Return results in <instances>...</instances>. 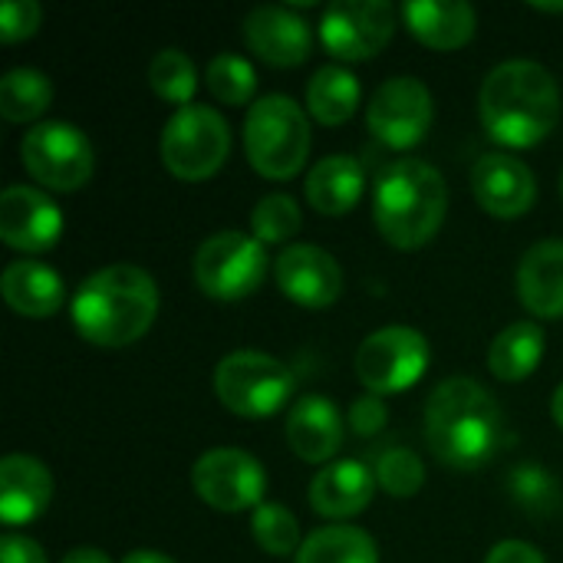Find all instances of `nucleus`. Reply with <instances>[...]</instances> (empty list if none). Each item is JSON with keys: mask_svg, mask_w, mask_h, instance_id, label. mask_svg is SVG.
I'll list each match as a JSON object with an SVG mask.
<instances>
[{"mask_svg": "<svg viewBox=\"0 0 563 563\" xmlns=\"http://www.w3.org/2000/svg\"><path fill=\"white\" fill-rule=\"evenodd\" d=\"M501 439L505 412L482 383L452 376L432 389L426 402V442L442 465L475 472L495 459Z\"/></svg>", "mask_w": 563, "mask_h": 563, "instance_id": "obj_1", "label": "nucleus"}, {"mask_svg": "<svg viewBox=\"0 0 563 563\" xmlns=\"http://www.w3.org/2000/svg\"><path fill=\"white\" fill-rule=\"evenodd\" d=\"M69 317L86 343L119 350L152 330L158 317V287L152 274L135 264H109L79 284Z\"/></svg>", "mask_w": 563, "mask_h": 563, "instance_id": "obj_2", "label": "nucleus"}, {"mask_svg": "<svg viewBox=\"0 0 563 563\" xmlns=\"http://www.w3.org/2000/svg\"><path fill=\"white\" fill-rule=\"evenodd\" d=\"M485 132L508 148L544 142L561 119V92L554 76L534 59L498 63L478 96Z\"/></svg>", "mask_w": 563, "mask_h": 563, "instance_id": "obj_3", "label": "nucleus"}, {"mask_svg": "<svg viewBox=\"0 0 563 563\" xmlns=\"http://www.w3.org/2000/svg\"><path fill=\"white\" fill-rule=\"evenodd\" d=\"M445 211V178L422 158H399L376 178L373 218L379 234L399 251L426 247L439 234Z\"/></svg>", "mask_w": 563, "mask_h": 563, "instance_id": "obj_4", "label": "nucleus"}, {"mask_svg": "<svg viewBox=\"0 0 563 563\" xmlns=\"http://www.w3.org/2000/svg\"><path fill=\"white\" fill-rule=\"evenodd\" d=\"M244 152L257 175L271 181L294 178L310 155L307 112L290 96H261L244 119Z\"/></svg>", "mask_w": 563, "mask_h": 563, "instance_id": "obj_5", "label": "nucleus"}, {"mask_svg": "<svg viewBox=\"0 0 563 563\" xmlns=\"http://www.w3.org/2000/svg\"><path fill=\"white\" fill-rule=\"evenodd\" d=\"M162 162L181 181L211 178L231 152V125L211 106H181L162 129Z\"/></svg>", "mask_w": 563, "mask_h": 563, "instance_id": "obj_6", "label": "nucleus"}, {"mask_svg": "<svg viewBox=\"0 0 563 563\" xmlns=\"http://www.w3.org/2000/svg\"><path fill=\"white\" fill-rule=\"evenodd\" d=\"M214 393L228 412L244 419H267L287 406L294 393V373L271 353L238 350L218 363Z\"/></svg>", "mask_w": 563, "mask_h": 563, "instance_id": "obj_7", "label": "nucleus"}, {"mask_svg": "<svg viewBox=\"0 0 563 563\" xmlns=\"http://www.w3.org/2000/svg\"><path fill=\"white\" fill-rule=\"evenodd\" d=\"M20 162L36 185L49 191H79L92 178V145L69 122H36L20 139Z\"/></svg>", "mask_w": 563, "mask_h": 563, "instance_id": "obj_8", "label": "nucleus"}, {"mask_svg": "<svg viewBox=\"0 0 563 563\" xmlns=\"http://www.w3.org/2000/svg\"><path fill=\"white\" fill-rule=\"evenodd\" d=\"M267 247L244 231H218L195 254V284L214 300L251 297L267 274Z\"/></svg>", "mask_w": 563, "mask_h": 563, "instance_id": "obj_9", "label": "nucleus"}, {"mask_svg": "<svg viewBox=\"0 0 563 563\" xmlns=\"http://www.w3.org/2000/svg\"><path fill=\"white\" fill-rule=\"evenodd\" d=\"M429 369V340L412 327H383L356 353V379L373 396L412 389Z\"/></svg>", "mask_w": 563, "mask_h": 563, "instance_id": "obj_10", "label": "nucleus"}, {"mask_svg": "<svg viewBox=\"0 0 563 563\" xmlns=\"http://www.w3.org/2000/svg\"><path fill=\"white\" fill-rule=\"evenodd\" d=\"M191 485L208 508L238 515V511H254L264 505L267 472L251 452L224 445V449L205 452L195 462Z\"/></svg>", "mask_w": 563, "mask_h": 563, "instance_id": "obj_11", "label": "nucleus"}, {"mask_svg": "<svg viewBox=\"0 0 563 563\" xmlns=\"http://www.w3.org/2000/svg\"><path fill=\"white\" fill-rule=\"evenodd\" d=\"M396 33V10L386 0H336L320 16V43L343 63L373 59Z\"/></svg>", "mask_w": 563, "mask_h": 563, "instance_id": "obj_12", "label": "nucleus"}, {"mask_svg": "<svg viewBox=\"0 0 563 563\" xmlns=\"http://www.w3.org/2000/svg\"><path fill=\"white\" fill-rule=\"evenodd\" d=\"M432 92L416 76L386 79L366 106L369 132L389 148H412L432 129Z\"/></svg>", "mask_w": 563, "mask_h": 563, "instance_id": "obj_13", "label": "nucleus"}, {"mask_svg": "<svg viewBox=\"0 0 563 563\" xmlns=\"http://www.w3.org/2000/svg\"><path fill=\"white\" fill-rule=\"evenodd\" d=\"M63 211L33 185H7L0 195V238L23 254H43L59 244Z\"/></svg>", "mask_w": 563, "mask_h": 563, "instance_id": "obj_14", "label": "nucleus"}, {"mask_svg": "<svg viewBox=\"0 0 563 563\" xmlns=\"http://www.w3.org/2000/svg\"><path fill=\"white\" fill-rule=\"evenodd\" d=\"M277 287L287 300L323 310L333 307L343 294V271L336 257L317 244H290L274 261Z\"/></svg>", "mask_w": 563, "mask_h": 563, "instance_id": "obj_15", "label": "nucleus"}, {"mask_svg": "<svg viewBox=\"0 0 563 563\" xmlns=\"http://www.w3.org/2000/svg\"><path fill=\"white\" fill-rule=\"evenodd\" d=\"M244 40L257 59H264L267 66L287 69V66H300L310 56L313 30L297 13V7L264 3V7H254L247 13Z\"/></svg>", "mask_w": 563, "mask_h": 563, "instance_id": "obj_16", "label": "nucleus"}, {"mask_svg": "<svg viewBox=\"0 0 563 563\" xmlns=\"http://www.w3.org/2000/svg\"><path fill=\"white\" fill-rule=\"evenodd\" d=\"M472 191L492 218H521L538 201V178L521 158L488 152L472 168Z\"/></svg>", "mask_w": 563, "mask_h": 563, "instance_id": "obj_17", "label": "nucleus"}, {"mask_svg": "<svg viewBox=\"0 0 563 563\" xmlns=\"http://www.w3.org/2000/svg\"><path fill=\"white\" fill-rule=\"evenodd\" d=\"M373 492H376V472H369L360 459H336L313 475L307 498L317 515L330 521H346L369 508Z\"/></svg>", "mask_w": 563, "mask_h": 563, "instance_id": "obj_18", "label": "nucleus"}, {"mask_svg": "<svg viewBox=\"0 0 563 563\" xmlns=\"http://www.w3.org/2000/svg\"><path fill=\"white\" fill-rule=\"evenodd\" d=\"M287 442L310 465L336 462L343 445V416L327 396H300L287 416Z\"/></svg>", "mask_w": 563, "mask_h": 563, "instance_id": "obj_19", "label": "nucleus"}, {"mask_svg": "<svg viewBox=\"0 0 563 563\" xmlns=\"http://www.w3.org/2000/svg\"><path fill=\"white\" fill-rule=\"evenodd\" d=\"M53 501V475L33 455H7L0 462V518L7 528L36 521Z\"/></svg>", "mask_w": 563, "mask_h": 563, "instance_id": "obj_20", "label": "nucleus"}, {"mask_svg": "<svg viewBox=\"0 0 563 563\" xmlns=\"http://www.w3.org/2000/svg\"><path fill=\"white\" fill-rule=\"evenodd\" d=\"M399 13L409 33L429 49H462L478 30V13L465 0H409Z\"/></svg>", "mask_w": 563, "mask_h": 563, "instance_id": "obj_21", "label": "nucleus"}, {"mask_svg": "<svg viewBox=\"0 0 563 563\" xmlns=\"http://www.w3.org/2000/svg\"><path fill=\"white\" fill-rule=\"evenodd\" d=\"M0 290H3V300L10 303V310H16L20 317H30V320L53 317L66 300L63 277L53 267H46L43 261H30V257L10 261L3 267Z\"/></svg>", "mask_w": 563, "mask_h": 563, "instance_id": "obj_22", "label": "nucleus"}, {"mask_svg": "<svg viewBox=\"0 0 563 563\" xmlns=\"http://www.w3.org/2000/svg\"><path fill=\"white\" fill-rule=\"evenodd\" d=\"M518 297L528 313L563 320V241H541L521 257Z\"/></svg>", "mask_w": 563, "mask_h": 563, "instance_id": "obj_23", "label": "nucleus"}, {"mask_svg": "<svg viewBox=\"0 0 563 563\" xmlns=\"http://www.w3.org/2000/svg\"><path fill=\"white\" fill-rule=\"evenodd\" d=\"M303 191L313 211L327 218H340L360 205L366 191V172L353 155H327L310 168Z\"/></svg>", "mask_w": 563, "mask_h": 563, "instance_id": "obj_24", "label": "nucleus"}, {"mask_svg": "<svg viewBox=\"0 0 563 563\" xmlns=\"http://www.w3.org/2000/svg\"><path fill=\"white\" fill-rule=\"evenodd\" d=\"M360 99H363V89H360L356 73L336 63L320 66L307 82V112L320 125H343L346 119H353Z\"/></svg>", "mask_w": 563, "mask_h": 563, "instance_id": "obj_25", "label": "nucleus"}, {"mask_svg": "<svg viewBox=\"0 0 563 563\" xmlns=\"http://www.w3.org/2000/svg\"><path fill=\"white\" fill-rule=\"evenodd\" d=\"M544 360V330L534 320H518L505 327L488 353V366L498 379L505 383H521L528 379Z\"/></svg>", "mask_w": 563, "mask_h": 563, "instance_id": "obj_26", "label": "nucleus"}, {"mask_svg": "<svg viewBox=\"0 0 563 563\" xmlns=\"http://www.w3.org/2000/svg\"><path fill=\"white\" fill-rule=\"evenodd\" d=\"M294 563H379V548L363 528L327 525L303 538Z\"/></svg>", "mask_w": 563, "mask_h": 563, "instance_id": "obj_27", "label": "nucleus"}, {"mask_svg": "<svg viewBox=\"0 0 563 563\" xmlns=\"http://www.w3.org/2000/svg\"><path fill=\"white\" fill-rule=\"evenodd\" d=\"M53 102V82L46 73L16 66L0 79V115L7 122H33Z\"/></svg>", "mask_w": 563, "mask_h": 563, "instance_id": "obj_28", "label": "nucleus"}, {"mask_svg": "<svg viewBox=\"0 0 563 563\" xmlns=\"http://www.w3.org/2000/svg\"><path fill=\"white\" fill-rule=\"evenodd\" d=\"M508 495H511V501L521 511L538 515V518H548V515L561 511L563 505V488L561 482H558V475L548 472L538 462H525V465H515L511 468V475H508Z\"/></svg>", "mask_w": 563, "mask_h": 563, "instance_id": "obj_29", "label": "nucleus"}, {"mask_svg": "<svg viewBox=\"0 0 563 563\" xmlns=\"http://www.w3.org/2000/svg\"><path fill=\"white\" fill-rule=\"evenodd\" d=\"M148 86L155 89V96H162L165 102H175L178 109L191 106V96L198 89V73H195L191 56L175 46L158 49L148 63Z\"/></svg>", "mask_w": 563, "mask_h": 563, "instance_id": "obj_30", "label": "nucleus"}, {"mask_svg": "<svg viewBox=\"0 0 563 563\" xmlns=\"http://www.w3.org/2000/svg\"><path fill=\"white\" fill-rule=\"evenodd\" d=\"M205 82L221 106H247L257 92V69L238 53H218L205 69Z\"/></svg>", "mask_w": 563, "mask_h": 563, "instance_id": "obj_31", "label": "nucleus"}, {"mask_svg": "<svg viewBox=\"0 0 563 563\" xmlns=\"http://www.w3.org/2000/svg\"><path fill=\"white\" fill-rule=\"evenodd\" d=\"M251 534L257 541L261 551H267L271 558H297L300 551V525L297 518L284 508V505H271L264 501L261 508L251 511Z\"/></svg>", "mask_w": 563, "mask_h": 563, "instance_id": "obj_32", "label": "nucleus"}, {"mask_svg": "<svg viewBox=\"0 0 563 563\" xmlns=\"http://www.w3.org/2000/svg\"><path fill=\"white\" fill-rule=\"evenodd\" d=\"M300 224H303V218L290 195H267L254 205V214H251V234L264 247L297 238Z\"/></svg>", "mask_w": 563, "mask_h": 563, "instance_id": "obj_33", "label": "nucleus"}, {"mask_svg": "<svg viewBox=\"0 0 563 563\" xmlns=\"http://www.w3.org/2000/svg\"><path fill=\"white\" fill-rule=\"evenodd\" d=\"M376 482L383 485L386 495L393 498H412L426 485V468L422 459L412 449H386L376 459Z\"/></svg>", "mask_w": 563, "mask_h": 563, "instance_id": "obj_34", "label": "nucleus"}, {"mask_svg": "<svg viewBox=\"0 0 563 563\" xmlns=\"http://www.w3.org/2000/svg\"><path fill=\"white\" fill-rule=\"evenodd\" d=\"M43 10L36 0H7L0 7V40L3 43H20L30 40L40 30Z\"/></svg>", "mask_w": 563, "mask_h": 563, "instance_id": "obj_35", "label": "nucleus"}, {"mask_svg": "<svg viewBox=\"0 0 563 563\" xmlns=\"http://www.w3.org/2000/svg\"><path fill=\"white\" fill-rule=\"evenodd\" d=\"M386 422H389V409H386L383 396L366 393V396H360V399L350 406V426H353V432L363 435V439L379 435V432L386 429Z\"/></svg>", "mask_w": 563, "mask_h": 563, "instance_id": "obj_36", "label": "nucleus"}, {"mask_svg": "<svg viewBox=\"0 0 563 563\" xmlns=\"http://www.w3.org/2000/svg\"><path fill=\"white\" fill-rule=\"evenodd\" d=\"M0 563H49L43 548L26 534H3L0 538Z\"/></svg>", "mask_w": 563, "mask_h": 563, "instance_id": "obj_37", "label": "nucleus"}, {"mask_svg": "<svg viewBox=\"0 0 563 563\" xmlns=\"http://www.w3.org/2000/svg\"><path fill=\"white\" fill-rule=\"evenodd\" d=\"M485 563H548L544 554L528 541H501L488 551Z\"/></svg>", "mask_w": 563, "mask_h": 563, "instance_id": "obj_38", "label": "nucleus"}, {"mask_svg": "<svg viewBox=\"0 0 563 563\" xmlns=\"http://www.w3.org/2000/svg\"><path fill=\"white\" fill-rule=\"evenodd\" d=\"M59 563H112L109 561V554H102L99 548H73L66 558Z\"/></svg>", "mask_w": 563, "mask_h": 563, "instance_id": "obj_39", "label": "nucleus"}, {"mask_svg": "<svg viewBox=\"0 0 563 563\" xmlns=\"http://www.w3.org/2000/svg\"><path fill=\"white\" fill-rule=\"evenodd\" d=\"M122 563H175L168 554H158V551H132L125 554Z\"/></svg>", "mask_w": 563, "mask_h": 563, "instance_id": "obj_40", "label": "nucleus"}, {"mask_svg": "<svg viewBox=\"0 0 563 563\" xmlns=\"http://www.w3.org/2000/svg\"><path fill=\"white\" fill-rule=\"evenodd\" d=\"M551 416H554V422L563 429V386H558V393L551 399Z\"/></svg>", "mask_w": 563, "mask_h": 563, "instance_id": "obj_41", "label": "nucleus"}, {"mask_svg": "<svg viewBox=\"0 0 563 563\" xmlns=\"http://www.w3.org/2000/svg\"><path fill=\"white\" fill-rule=\"evenodd\" d=\"M534 10H544V13H561L563 3H534Z\"/></svg>", "mask_w": 563, "mask_h": 563, "instance_id": "obj_42", "label": "nucleus"}, {"mask_svg": "<svg viewBox=\"0 0 563 563\" xmlns=\"http://www.w3.org/2000/svg\"><path fill=\"white\" fill-rule=\"evenodd\" d=\"M561 191H563V178H561Z\"/></svg>", "mask_w": 563, "mask_h": 563, "instance_id": "obj_43", "label": "nucleus"}]
</instances>
